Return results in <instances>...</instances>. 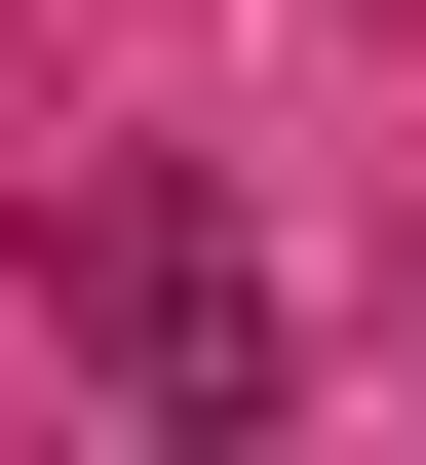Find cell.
Instances as JSON below:
<instances>
[{
    "mask_svg": "<svg viewBox=\"0 0 426 465\" xmlns=\"http://www.w3.org/2000/svg\"><path fill=\"white\" fill-rule=\"evenodd\" d=\"M39 311H78V388H116V427H272V388H311V311H272V232H233L194 155H116V194L39 232Z\"/></svg>",
    "mask_w": 426,
    "mask_h": 465,
    "instance_id": "obj_1",
    "label": "cell"
}]
</instances>
